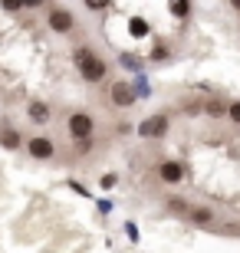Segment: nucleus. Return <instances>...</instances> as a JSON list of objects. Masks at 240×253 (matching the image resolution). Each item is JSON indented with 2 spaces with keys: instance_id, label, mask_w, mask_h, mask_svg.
<instances>
[{
  "instance_id": "f257e3e1",
  "label": "nucleus",
  "mask_w": 240,
  "mask_h": 253,
  "mask_svg": "<svg viewBox=\"0 0 240 253\" xmlns=\"http://www.w3.org/2000/svg\"><path fill=\"white\" fill-rule=\"evenodd\" d=\"M73 63H76V69H79V76H83L86 83H102L105 73H109V63L93 46H86V43L73 49Z\"/></svg>"
},
{
  "instance_id": "f03ea898",
  "label": "nucleus",
  "mask_w": 240,
  "mask_h": 253,
  "mask_svg": "<svg viewBox=\"0 0 240 253\" xmlns=\"http://www.w3.org/2000/svg\"><path fill=\"white\" fill-rule=\"evenodd\" d=\"M66 131L73 135V141L93 138V131H96V119H93V112H83V109L69 112V115H66Z\"/></svg>"
},
{
  "instance_id": "7ed1b4c3",
  "label": "nucleus",
  "mask_w": 240,
  "mask_h": 253,
  "mask_svg": "<svg viewBox=\"0 0 240 253\" xmlns=\"http://www.w3.org/2000/svg\"><path fill=\"white\" fill-rule=\"evenodd\" d=\"M168 131H171V119H168L165 112H155V115H148V119L139 122V135L142 138H165Z\"/></svg>"
},
{
  "instance_id": "20e7f679",
  "label": "nucleus",
  "mask_w": 240,
  "mask_h": 253,
  "mask_svg": "<svg viewBox=\"0 0 240 253\" xmlns=\"http://www.w3.org/2000/svg\"><path fill=\"white\" fill-rule=\"evenodd\" d=\"M47 23H49V30H53V33L66 37V33H73V27H76V17H73V10H69V7H49V13H47Z\"/></svg>"
},
{
  "instance_id": "39448f33",
  "label": "nucleus",
  "mask_w": 240,
  "mask_h": 253,
  "mask_svg": "<svg viewBox=\"0 0 240 253\" xmlns=\"http://www.w3.org/2000/svg\"><path fill=\"white\" fill-rule=\"evenodd\" d=\"M109 99H112V105H119V109H132V105L139 102V92H135L132 83H112Z\"/></svg>"
},
{
  "instance_id": "423d86ee",
  "label": "nucleus",
  "mask_w": 240,
  "mask_h": 253,
  "mask_svg": "<svg viewBox=\"0 0 240 253\" xmlns=\"http://www.w3.org/2000/svg\"><path fill=\"white\" fill-rule=\"evenodd\" d=\"M27 151H30V158H33V161H49L56 155V141L47 138V135H37V138L27 141Z\"/></svg>"
},
{
  "instance_id": "0eeeda50",
  "label": "nucleus",
  "mask_w": 240,
  "mask_h": 253,
  "mask_svg": "<svg viewBox=\"0 0 240 253\" xmlns=\"http://www.w3.org/2000/svg\"><path fill=\"white\" fill-rule=\"evenodd\" d=\"M185 174H188V168L181 161H161L158 165V178L165 184H178V181H185Z\"/></svg>"
},
{
  "instance_id": "6e6552de",
  "label": "nucleus",
  "mask_w": 240,
  "mask_h": 253,
  "mask_svg": "<svg viewBox=\"0 0 240 253\" xmlns=\"http://www.w3.org/2000/svg\"><path fill=\"white\" fill-rule=\"evenodd\" d=\"M27 119L33 125H49V122H53V109H49L43 99H33V102L27 105Z\"/></svg>"
},
{
  "instance_id": "1a4fd4ad",
  "label": "nucleus",
  "mask_w": 240,
  "mask_h": 253,
  "mask_svg": "<svg viewBox=\"0 0 240 253\" xmlns=\"http://www.w3.org/2000/svg\"><path fill=\"white\" fill-rule=\"evenodd\" d=\"M20 145H23V138H20V131L13 128V125H0V148H7V151H17Z\"/></svg>"
},
{
  "instance_id": "9d476101",
  "label": "nucleus",
  "mask_w": 240,
  "mask_h": 253,
  "mask_svg": "<svg viewBox=\"0 0 240 253\" xmlns=\"http://www.w3.org/2000/svg\"><path fill=\"white\" fill-rule=\"evenodd\" d=\"M188 220L194 227H211L214 224V211L211 207H188Z\"/></svg>"
},
{
  "instance_id": "9b49d317",
  "label": "nucleus",
  "mask_w": 240,
  "mask_h": 253,
  "mask_svg": "<svg viewBox=\"0 0 240 253\" xmlns=\"http://www.w3.org/2000/svg\"><path fill=\"white\" fill-rule=\"evenodd\" d=\"M204 112L211 115V119H224V115H227V102H224V99H207Z\"/></svg>"
},
{
  "instance_id": "f8f14e48",
  "label": "nucleus",
  "mask_w": 240,
  "mask_h": 253,
  "mask_svg": "<svg viewBox=\"0 0 240 253\" xmlns=\"http://www.w3.org/2000/svg\"><path fill=\"white\" fill-rule=\"evenodd\" d=\"M129 30H132V37H148V20H142V17H132Z\"/></svg>"
},
{
  "instance_id": "ddd939ff",
  "label": "nucleus",
  "mask_w": 240,
  "mask_h": 253,
  "mask_svg": "<svg viewBox=\"0 0 240 253\" xmlns=\"http://www.w3.org/2000/svg\"><path fill=\"white\" fill-rule=\"evenodd\" d=\"M168 211H171V214H188L185 197H168Z\"/></svg>"
},
{
  "instance_id": "4468645a",
  "label": "nucleus",
  "mask_w": 240,
  "mask_h": 253,
  "mask_svg": "<svg viewBox=\"0 0 240 253\" xmlns=\"http://www.w3.org/2000/svg\"><path fill=\"white\" fill-rule=\"evenodd\" d=\"M171 13H175V17H188V13H191V3H185V0H175V3H171Z\"/></svg>"
},
{
  "instance_id": "2eb2a0df",
  "label": "nucleus",
  "mask_w": 240,
  "mask_h": 253,
  "mask_svg": "<svg viewBox=\"0 0 240 253\" xmlns=\"http://www.w3.org/2000/svg\"><path fill=\"white\" fill-rule=\"evenodd\" d=\"M227 119H231L234 125H240V99L237 102H227Z\"/></svg>"
},
{
  "instance_id": "dca6fc26",
  "label": "nucleus",
  "mask_w": 240,
  "mask_h": 253,
  "mask_svg": "<svg viewBox=\"0 0 240 253\" xmlns=\"http://www.w3.org/2000/svg\"><path fill=\"white\" fill-rule=\"evenodd\" d=\"M168 56H171V49H168L165 43H158V46L151 49V59H155V63H158V59H168Z\"/></svg>"
},
{
  "instance_id": "f3484780",
  "label": "nucleus",
  "mask_w": 240,
  "mask_h": 253,
  "mask_svg": "<svg viewBox=\"0 0 240 253\" xmlns=\"http://www.w3.org/2000/svg\"><path fill=\"white\" fill-rule=\"evenodd\" d=\"M93 145H96L93 138H83V141H76V151H79V155H89V151H93Z\"/></svg>"
},
{
  "instance_id": "a211bd4d",
  "label": "nucleus",
  "mask_w": 240,
  "mask_h": 253,
  "mask_svg": "<svg viewBox=\"0 0 240 253\" xmlns=\"http://www.w3.org/2000/svg\"><path fill=\"white\" fill-rule=\"evenodd\" d=\"M86 10H96V13H102V10H109V3H102V0H89V3H86Z\"/></svg>"
},
{
  "instance_id": "6ab92c4d",
  "label": "nucleus",
  "mask_w": 240,
  "mask_h": 253,
  "mask_svg": "<svg viewBox=\"0 0 240 253\" xmlns=\"http://www.w3.org/2000/svg\"><path fill=\"white\" fill-rule=\"evenodd\" d=\"M27 3H13V0H3V10H10V13H17V10H23Z\"/></svg>"
},
{
  "instance_id": "aec40b11",
  "label": "nucleus",
  "mask_w": 240,
  "mask_h": 253,
  "mask_svg": "<svg viewBox=\"0 0 240 253\" xmlns=\"http://www.w3.org/2000/svg\"><path fill=\"white\" fill-rule=\"evenodd\" d=\"M115 181H119L115 174H105V178H102V188H115Z\"/></svg>"
}]
</instances>
